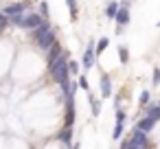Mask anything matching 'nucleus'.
Instances as JSON below:
<instances>
[{"instance_id": "1", "label": "nucleus", "mask_w": 160, "mask_h": 149, "mask_svg": "<svg viewBox=\"0 0 160 149\" xmlns=\"http://www.w3.org/2000/svg\"><path fill=\"white\" fill-rule=\"evenodd\" d=\"M31 37H33V42L38 44V48H40V51H48V48L53 46V42L57 40V37H55L53 27L48 24V20H44V22H42L38 29H33Z\"/></svg>"}, {"instance_id": "2", "label": "nucleus", "mask_w": 160, "mask_h": 149, "mask_svg": "<svg viewBox=\"0 0 160 149\" xmlns=\"http://www.w3.org/2000/svg\"><path fill=\"white\" fill-rule=\"evenodd\" d=\"M121 147H123V149L149 147V138H147V132H142V129L134 127V132H132V138H127V140H121Z\"/></svg>"}, {"instance_id": "3", "label": "nucleus", "mask_w": 160, "mask_h": 149, "mask_svg": "<svg viewBox=\"0 0 160 149\" xmlns=\"http://www.w3.org/2000/svg\"><path fill=\"white\" fill-rule=\"evenodd\" d=\"M44 20H46V18H42L40 13H24V16H22V20H20V24H18V29L33 31V29H38Z\"/></svg>"}, {"instance_id": "4", "label": "nucleus", "mask_w": 160, "mask_h": 149, "mask_svg": "<svg viewBox=\"0 0 160 149\" xmlns=\"http://www.w3.org/2000/svg\"><path fill=\"white\" fill-rule=\"evenodd\" d=\"M29 0H24V2H11L7 9H5V16L9 18V22L13 20V18H20V16H24L27 13V9H29Z\"/></svg>"}, {"instance_id": "5", "label": "nucleus", "mask_w": 160, "mask_h": 149, "mask_svg": "<svg viewBox=\"0 0 160 149\" xmlns=\"http://www.w3.org/2000/svg\"><path fill=\"white\" fill-rule=\"evenodd\" d=\"M94 46H97V42H94V40H90V42H88V46H86V51H83L81 66H83L86 70H90V68L94 66V62H97V51H94Z\"/></svg>"}, {"instance_id": "6", "label": "nucleus", "mask_w": 160, "mask_h": 149, "mask_svg": "<svg viewBox=\"0 0 160 149\" xmlns=\"http://www.w3.org/2000/svg\"><path fill=\"white\" fill-rule=\"evenodd\" d=\"M99 86H101V97H103V99H110V94H112V81H110V77H108L105 72L101 75Z\"/></svg>"}, {"instance_id": "7", "label": "nucleus", "mask_w": 160, "mask_h": 149, "mask_svg": "<svg viewBox=\"0 0 160 149\" xmlns=\"http://www.w3.org/2000/svg\"><path fill=\"white\" fill-rule=\"evenodd\" d=\"M116 24L118 27H125V24H129V7H118V11H116Z\"/></svg>"}, {"instance_id": "8", "label": "nucleus", "mask_w": 160, "mask_h": 149, "mask_svg": "<svg viewBox=\"0 0 160 149\" xmlns=\"http://www.w3.org/2000/svg\"><path fill=\"white\" fill-rule=\"evenodd\" d=\"M153 125H156V118H153V116H149V114H145V118H140V121L136 123V127H138V129H142V132H147V134L153 129Z\"/></svg>"}, {"instance_id": "9", "label": "nucleus", "mask_w": 160, "mask_h": 149, "mask_svg": "<svg viewBox=\"0 0 160 149\" xmlns=\"http://www.w3.org/2000/svg\"><path fill=\"white\" fill-rule=\"evenodd\" d=\"M57 138H59V142H62L64 147H72V127H64Z\"/></svg>"}, {"instance_id": "10", "label": "nucleus", "mask_w": 160, "mask_h": 149, "mask_svg": "<svg viewBox=\"0 0 160 149\" xmlns=\"http://www.w3.org/2000/svg\"><path fill=\"white\" fill-rule=\"evenodd\" d=\"M46 53H48V64H51V62H55V59H57V57H59V55L64 53V48H62V44H59V42L55 40V42H53V46H51V48H48Z\"/></svg>"}, {"instance_id": "11", "label": "nucleus", "mask_w": 160, "mask_h": 149, "mask_svg": "<svg viewBox=\"0 0 160 149\" xmlns=\"http://www.w3.org/2000/svg\"><path fill=\"white\" fill-rule=\"evenodd\" d=\"M88 101H90V110H92V116H99L101 114V101L94 97V94H90L88 97Z\"/></svg>"}, {"instance_id": "12", "label": "nucleus", "mask_w": 160, "mask_h": 149, "mask_svg": "<svg viewBox=\"0 0 160 149\" xmlns=\"http://www.w3.org/2000/svg\"><path fill=\"white\" fill-rule=\"evenodd\" d=\"M145 114H149V116H153L156 121H160V105H151V103H147V105H145Z\"/></svg>"}, {"instance_id": "13", "label": "nucleus", "mask_w": 160, "mask_h": 149, "mask_svg": "<svg viewBox=\"0 0 160 149\" xmlns=\"http://www.w3.org/2000/svg\"><path fill=\"white\" fill-rule=\"evenodd\" d=\"M116 11H118V2H114V0H112V2L105 7V16L114 20V18H116Z\"/></svg>"}, {"instance_id": "14", "label": "nucleus", "mask_w": 160, "mask_h": 149, "mask_svg": "<svg viewBox=\"0 0 160 149\" xmlns=\"http://www.w3.org/2000/svg\"><path fill=\"white\" fill-rule=\"evenodd\" d=\"M108 46H110V40H108V37H101V40L97 42V46H94V51H97V55H101V53H103V51H105Z\"/></svg>"}, {"instance_id": "15", "label": "nucleus", "mask_w": 160, "mask_h": 149, "mask_svg": "<svg viewBox=\"0 0 160 149\" xmlns=\"http://www.w3.org/2000/svg\"><path fill=\"white\" fill-rule=\"evenodd\" d=\"M66 5H68V9H70V18H72V20H77V16H79L77 0H66Z\"/></svg>"}, {"instance_id": "16", "label": "nucleus", "mask_w": 160, "mask_h": 149, "mask_svg": "<svg viewBox=\"0 0 160 149\" xmlns=\"http://www.w3.org/2000/svg\"><path fill=\"white\" fill-rule=\"evenodd\" d=\"M118 59H121V64H127V62H129V51H127V46H118Z\"/></svg>"}, {"instance_id": "17", "label": "nucleus", "mask_w": 160, "mask_h": 149, "mask_svg": "<svg viewBox=\"0 0 160 149\" xmlns=\"http://www.w3.org/2000/svg\"><path fill=\"white\" fill-rule=\"evenodd\" d=\"M68 70H70V75H79L81 64H79V62H75V59H68Z\"/></svg>"}, {"instance_id": "18", "label": "nucleus", "mask_w": 160, "mask_h": 149, "mask_svg": "<svg viewBox=\"0 0 160 149\" xmlns=\"http://www.w3.org/2000/svg\"><path fill=\"white\" fill-rule=\"evenodd\" d=\"M123 127H125V123H116V125H114V132H112V138H114V140H118V138L123 136Z\"/></svg>"}, {"instance_id": "19", "label": "nucleus", "mask_w": 160, "mask_h": 149, "mask_svg": "<svg viewBox=\"0 0 160 149\" xmlns=\"http://www.w3.org/2000/svg\"><path fill=\"white\" fill-rule=\"evenodd\" d=\"M48 13H51V9H48V2H40V16L48 20Z\"/></svg>"}, {"instance_id": "20", "label": "nucleus", "mask_w": 160, "mask_h": 149, "mask_svg": "<svg viewBox=\"0 0 160 149\" xmlns=\"http://www.w3.org/2000/svg\"><path fill=\"white\" fill-rule=\"evenodd\" d=\"M77 83H79V88H81V90H90V83H88V77H86V75H81Z\"/></svg>"}, {"instance_id": "21", "label": "nucleus", "mask_w": 160, "mask_h": 149, "mask_svg": "<svg viewBox=\"0 0 160 149\" xmlns=\"http://www.w3.org/2000/svg\"><path fill=\"white\" fill-rule=\"evenodd\" d=\"M138 103H140L142 107L149 103V90H142V92H140V99H138Z\"/></svg>"}, {"instance_id": "22", "label": "nucleus", "mask_w": 160, "mask_h": 149, "mask_svg": "<svg viewBox=\"0 0 160 149\" xmlns=\"http://www.w3.org/2000/svg\"><path fill=\"white\" fill-rule=\"evenodd\" d=\"M7 24H9V18L5 16V11L2 13H0V31H5L7 29Z\"/></svg>"}, {"instance_id": "23", "label": "nucleus", "mask_w": 160, "mask_h": 149, "mask_svg": "<svg viewBox=\"0 0 160 149\" xmlns=\"http://www.w3.org/2000/svg\"><path fill=\"white\" fill-rule=\"evenodd\" d=\"M151 81H153V86H160V68H153V75H151Z\"/></svg>"}, {"instance_id": "24", "label": "nucleus", "mask_w": 160, "mask_h": 149, "mask_svg": "<svg viewBox=\"0 0 160 149\" xmlns=\"http://www.w3.org/2000/svg\"><path fill=\"white\" fill-rule=\"evenodd\" d=\"M158 27H160V20H158Z\"/></svg>"}, {"instance_id": "25", "label": "nucleus", "mask_w": 160, "mask_h": 149, "mask_svg": "<svg viewBox=\"0 0 160 149\" xmlns=\"http://www.w3.org/2000/svg\"><path fill=\"white\" fill-rule=\"evenodd\" d=\"M158 105H160V101H158Z\"/></svg>"}]
</instances>
